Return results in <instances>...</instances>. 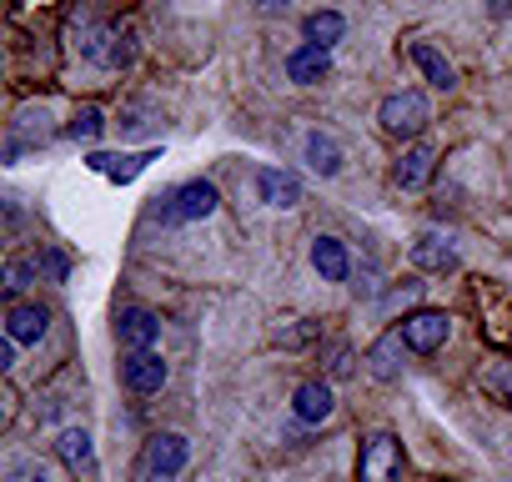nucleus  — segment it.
<instances>
[{
  "label": "nucleus",
  "mask_w": 512,
  "mask_h": 482,
  "mask_svg": "<svg viewBox=\"0 0 512 482\" xmlns=\"http://www.w3.org/2000/svg\"><path fill=\"white\" fill-rule=\"evenodd\" d=\"M382 131L387 136H397V141H407V136H417L427 121H432V106H427V96L422 91H397V96H387L382 101Z\"/></svg>",
  "instance_id": "f257e3e1"
},
{
  "label": "nucleus",
  "mask_w": 512,
  "mask_h": 482,
  "mask_svg": "<svg viewBox=\"0 0 512 482\" xmlns=\"http://www.w3.org/2000/svg\"><path fill=\"white\" fill-rule=\"evenodd\" d=\"M216 186L211 181H186V186H176L166 201H161V221L166 226H181V221H201V216H211L216 211Z\"/></svg>",
  "instance_id": "f03ea898"
},
{
  "label": "nucleus",
  "mask_w": 512,
  "mask_h": 482,
  "mask_svg": "<svg viewBox=\"0 0 512 482\" xmlns=\"http://www.w3.org/2000/svg\"><path fill=\"white\" fill-rule=\"evenodd\" d=\"M186 437L181 432H156L151 442H146V452H141V477L146 482H166V477H176L181 467H186Z\"/></svg>",
  "instance_id": "7ed1b4c3"
},
{
  "label": "nucleus",
  "mask_w": 512,
  "mask_h": 482,
  "mask_svg": "<svg viewBox=\"0 0 512 482\" xmlns=\"http://www.w3.org/2000/svg\"><path fill=\"white\" fill-rule=\"evenodd\" d=\"M397 472H402V442L387 432L367 437L362 442V482H397Z\"/></svg>",
  "instance_id": "20e7f679"
},
{
  "label": "nucleus",
  "mask_w": 512,
  "mask_h": 482,
  "mask_svg": "<svg viewBox=\"0 0 512 482\" xmlns=\"http://www.w3.org/2000/svg\"><path fill=\"white\" fill-rule=\"evenodd\" d=\"M121 382H126L136 397H151V392L166 387V362H161L156 352H131V357L121 362Z\"/></svg>",
  "instance_id": "39448f33"
},
{
  "label": "nucleus",
  "mask_w": 512,
  "mask_h": 482,
  "mask_svg": "<svg viewBox=\"0 0 512 482\" xmlns=\"http://www.w3.org/2000/svg\"><path fill=\"white\" fill-rule=\"evenodd\" d=\"M447 332H452V322H447L442 312H412V317L402 322V342H407L412 352H437V347L447 342Z\"/></svg>",
  "instance_id": "423d86ee"
},
{
  "label": "nucleus",
  "mask_w": 512,
  "mask_h": 482,
  "mask_svg": "<svg viewBox=\"0 0 512 482\" xmlns=\"http://www.w3.org/2000/svg\"><path fill=\"white\" fill-rule=\"evenodd\" d=\"M156 332H161V322H156L151 312H141V307H126V312L116 317V337H121V347H131V352H151Z\"/></svg>",
  "instance_id": "0eeeda50"
},
{
  "label": "nucleus",
  "mask_w": 512,
  "mask_h": 482,
  "mask_svg": "<svg viewBox=\"0 0 512 482\" xmlns=\"http://www.w3.org/2000/svg\"><path fill=\"white\" fill-rule=\"evenodd\" d=\"M256 191H262L267 206H297V201H302V181H297L292 171H277V166L256 171Z\"/></svg>",
  "instance_id": "6e6552de"
},
{
  "label": "nucleus",
  "mask_w": 512,
  "mask_h": 482,
  "mask_svg": "<svg viewBox=\"0 0 512 482\" xmlns=\"http://www.w3.org/2000/svg\"><path fill=\"white\" fill-rule=\"evenodd\" d=\"M61 462L81 477V482H96V452H91V437L81 432V427H71V432H61Z\"/></svg>",
  "instance_id": "1a4fd4ad"
},
{
  "label": "nucleus",
  "mask_w": 512,
  "mask_h": 482,
  "mask_svg": "<svg viewBox=\"0 0 512 482\" xmlns=\"http://www.w3.org/2000/svg\"><path fill=\"white\" fill-rule=\"evenodd\" d=\"M312 267L322 272V282H347V272H352L347 247H342L337 236H317V241H312Z\"/></svg>",
  "instance_id": "9d476101"
},
{
  "label": "nucleus",
  "mask_w": 512,
  "mask_h": 482,
  "mask_svg": "<svg viewBox=\"0 0 512 482\" xmlns=\"http://www.w3.org/2000/svg\"><path fill=\"white\" fill-rule=\"evenodd\" d=\"M327 71H332V56H327L322 46H297V51L287 56V76H292L297 86H317Z\"/></svg>",
  "instance_id": "9b49d317"
},
{
  "label": "nucleus",
  "mask_w": 512,
  "mask_h": 482,
  "mask_svg": "<svg viewBox=\"0 0 512 482\" xmlns=\"http://www.w3.org/2000/svg\"><path fill=\"white\" fill-rule=\"evenodd\" d=\"M412 262H417L422 272H452V267H457V252H452V241L422 231V236L412 241Z\"/></svg>",
  "instance_id": "f8f14e48"
},
{
  "label": "nucleus",
  "mask_w": 512,
  "mask_h": 482,
  "mask_svg": "<svg viewBox=\"0 0 512 482\" xmlns=\"http://www.w3.org/2000/svg\"><path fill=\"white\" fill-rule=\"evenodd\" d=\"M332 387L327 382H302L297 387V397H292V412L302 417V422H327L332 417Z\"/></svg>",
  "instance_id": "ddd939ff"
},
{
  "label": "nucleus",
  "mask_w": 512,
  "mask_h": 482,
  "mask_svg": "<svg viewBox=\"0 0 512 482\" xmlns=\"http://www.w3.org/2000/svg\"><path fill=\"white\" fill-rule=\"evenodd\" d=\"M432 161H437V156H432L427 146H412V151L397 161V171H392V176H397V186H402V191L427 186V181H432Z\"/></svg>",
  "instance_id": "4468645a"
},
{
  "label": "nucleus",
  "mask_w": 512,
  "mask_h": 482,
  "mask_svg": "<svg viewBox=\"0 0 512 482\" xmlns=\"http://www.w3.org/2000/svg\"><path fill=\"white\" fill-rule=\"evenodd\" d=\"M46 312L41 307H11V317H6V337L11 342H41L46 337Z\"/></svg>",
  "instance_id": "2eb2a0df"
},
{
  "label": "nucleus",
  "mask_w": 512,
  "mask_h": 482,
  "mask_svg": "<svg viewBox=\"0 0 512 482\" xmlns=\"http://www.w3.org/2000/svg\"><path fill=\"white\" fill-rule=\"evenodd\" d=\"M412 61H417V71H422L437 91H452V86H457V71H452V66H447V61H442V56L427 46V41H417V46H412Z\"/></svg>",
  "instance_id": "dca6fc26"
},
{
  "label": "nucleus",
  "mask_w": 512,
  "mask_h": 482,
  "mask_svg": "<svg viewBox=\"0 0 512 482\" xmlns=\"http://www.w3.org/2000/svg\"><path fill=\"white\" fill-rule=\"evenodd\" d=\"M307 166H312L317 176H337V171H342V146H337L332 136L312 131V136H307Z\"/></svg>",
  "instance_id": "f3484780"
},
{
  "label": "nucleus",
  "mask_w": 512,
  "mask_h": 482,
  "mask_svg": "<svg viewBox=\"0 0 512 482\" xmlns=\"http://www.w3.org/2000/svg\"><path fill=\"white\" fill-rule=\"evenodd\" d=\"M342 31H347V21H342L337 11H312V16H307V46L332 51V46L342 41Z\"/></svg>",
  "instance_id": "a211bd4d"
},
{
  "label": "nucleus",
  "mask_w": 512,
  "mask_h": 482,
  "mask_svg": "<svg viewBox=\"0 0 512 482\" xmlns=\"http://www.w3.org/2000/svg\"><path fill=\"white\" fill-rule=\"evenodd\" d=\"M151 161H156V151H136V156H91V166L106 171L111 181H131V176H141Z\"/></svg>",
  "instance_id": "6ab92c4d"
},
{
  "label": "nucleus",
  "mask_w": 512,
  "mask_h": 482,
  "mask_svg": "<svg viewBox=\"0 0 512 482\" xmlns=\"http://www.w3.org/2000/svg\"><path fill=\"white\" fill-rule=\"evenodd\" d=\"M76 141H96L101 131H106V116H101V106H81L76 116H71V126H66Z\"/></svg>",
  "instance_id": "aec40b11"
},
{
  "label": "nucleus",
  "mask_w": 512,
  "mask_h": 482,
  "mask_svg": "<svg viewBox=\"0 0 512 482\" xmlns=\"http://www.w3.org/2000/svg\"><path fill=\"white\" fill-rule=\"evenodd\" d=\"M397 342H402V337H387V342L372 347V372H377V377H397Z\"/></svg>",
  "instance_id": "412c9836"
},
{
  "label": "nucleus",
  "mask_w": 512,
  "mask_h": 482,
  "mask_svg": "<svg viewBox=\"0 0 512 482\" xmlns=\"http://www.w3.org/2000/svg\"><path fill=\"white\" fill-rule=\"evenodd\" d=\"M31 277H36V262H26V257H11L6 262V292H26Z\"/></svg>",
  "instance_id": "4be33fe9"
},
{
  "label": "nucleus",
  "mask_w": 512,
  "mask_h": 482,
  "mask_svg": "<svg viewBox=\"0 0 512 482\" xmlns=\"http://www.w3.org/2000/svg\"><path fill=\"white\" fill-rule=\"evenodd\" d=\"M487 387H492L497 397H507V402H512V362L492 367V372H487Z\"/></svg>",
  "instance_id": "5701e85b"
},
{
  "label": "nucleus",
  "mask_w": 512,
  "mask_h": 482,
  "mask_svg": "<svg viewBox=\"0 0 512 482\" xmlns=\"http://www.w3.org/2000/svg\"><path fill=\"white\" fill-rule=\"evenodd\" d=\"M492 11H497V16H502V11H507V0H492Z\"/></svg>",
  "instance_id": "b1692460"
},
{
  "label": "nucleus",
  "mask_w": 512,
  "mask_h": 482,
  "mask_svg": "<svg viewBox=\"0 0 512 482\" xmlns=\"http://www.w3.org/2000/svg\"><path fill=\"white\" fill-rule=\"evenodd\" d=\"M16 482H46V477H31V472H26V477H16Z\"/></svg>",
  "instance_id": "393cba45"
}]
</instances>
